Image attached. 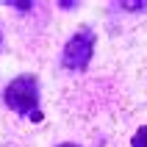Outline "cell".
Segmentation results:
<instances>
[{"mask_svg":"<svg viewBox=\"0 0 147 147\" xmlns=\"http://www.w3.org/2000/svg\"><path fill=\"white\" fill-rule=\"evenodd\" d=\"M3 6H8V8H17V11H31L36 3H31V0H6Z\"/></svg>","mask_w":147,"mask_h":147,"instance_id":"obj_5","label":"cell"},{"mask_svg":"<svg viewBox=\"0 0 147 147\" xmlns=\"http://www.w3.org/2000/svg\"><path fill=\"white\" fill-rule=\"evenodd\" d=\"M0 47H3V33H0Z\"/></svg>","mask_w":147,"mask_h":147,"instance_id":"obj_8","label":"cell"},{"mask_svg":"<svg viewBox=\"0 0 147 147\" xmlns=\"http://www.w3.org/2000/svg\"><path fill=\"white\" fill-rule=\"evenodd\" d=\"M131 147H147V125H139L131 139Z\"/></svg>","mask_w":147,"mask_h":147,"instance_id":"obj_3","label":"cell"},{"mask_svg":"<svg viewBox=\"0 0 147 147\" xmlns=\"http://www.w3.org/2000/svg\"><path fill=\"white\" fill-rule=\"evenodd\" d=\"M58 147H78V144H69V142H64V144H58Z\"/></svg>","mask_w":147,"mask_h":147,"instance_id":"obj_7","label":"cell"},{"mask_svg":"<svg viewBox=\"0 0 147 147\" xmlns=\"http://www.w3.org/2000/svg\"><path fill=\"white\" fill-rule=\"evenodd\" d=\"M117 6L122 11H142V8H147V0H119Z\"/></svg>","mask_w":147,"mask_h":147,"instance_id":"obj_4","label":"cell"},{"mask_svg":"<svg viewBox=\"0 0 147 147\" xmlns=\"http://www.w3.org/2000/svg\"><path fill=\"white\" fill-rule=\"evenodd\" d=\"M3 100L11 111H17L20 117H28L31 119L36 111H39V81L33 75H20L6 86L3 92Z\"/></svg>","mask_w":147,"mask_h":147,"instance_id":"obj_1","label":"cell"},{"mask_svg":"<svg viewBox=\"0 0 147 147\" xmlns=\"http://www.w3.org/2000/svg\"><path fill=\"white\" fill-rule=\"evenodd\" d=\"M58 6H61V8H67V11H69V8L81 6V3H78V0H58Z\"/></svg>","mask_w":147,"mask_h":147,"instance_id":"obj_6","label":"cell"},{"mask_svg":"<svg viewBox=\"0 0 147 147\" xmlns=\"http://www.w3.org/2000/svg\"><path fill=\"white\" fill-rule=\"evenodd\" d=\"M92 53H94V31L83 28L67 39L64 50H61V67L69 72H83L92 61Z\"/></svg>","mask_w":147,"mask_h":147,"instance_id":"obj_2","label":"cell"}]
</instances>
